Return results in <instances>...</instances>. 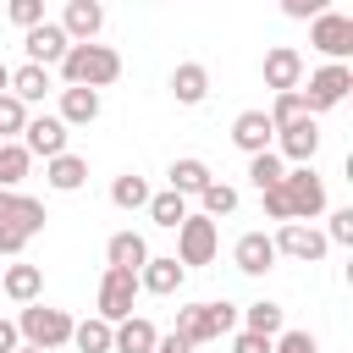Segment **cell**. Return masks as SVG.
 I'll list each match as a JSON object with an SVG mask.
<instances>
[{
    "label": "cell",
    "mask_w": 353,
    "mask_h": 353,
    "mask_svg": "<svg viewBox=\"0 0 353 353\" xmlns=\"http://www.w3.org/2000/svg\"><path fill=\"white\" fill-rule=\"evenodd\" d=\"M44 204L33 193H0V254H22L44 232Z\"/></svg>",
    "instance_id": "2"
},
{
    "label": "cell",
    "mask_w": 353,
    "mask_h": 353,
    "mask_svg": "<svg viewBox=\"0 0 353 353\" xmlns=\"http://www.w3.org/2000/svg\"><path fill=\"white\" fill-rule=\"evenodd\" d=\"M232 353H270V342L254 336V331H237V336H232Z\"/></svg>",
    "instance_id": "41"
},
{
    "label": "cell",
    "mask_w": 353,
    "mask_h": 353,
    "mask_svg": "<svg viewBox=\"0 0 353 353\" xmlns=\"http://www.w3.org/2000/svg\"><path fill=\"white\" fill-rule=\"evenodd\" d=\"M17 353H39V347H28V342H22V347H17Z\"/></svg>",
    "instance_id": "45"
},
{
    "label": "cell",
    "mask_w": 353,
    "mask_h": 353,
    "mask_svg": "<svg viewBox=\"0 0 353 353\" xmlns=\"http://www.w3.org/2000/svg\"><path fill=\"white\" fill-rule=\"evenodd\" d=\"M188 347H199V342H221V336H232L237 331V303H188V309H176V325H171Z\"/></svg>",
    "instance_id": "3"
},
{
    "label": "cell",
    "mask_w": 353,
    "mask_h": 353,
    "mask_svg": "<svg viewBox=\"0 0 353 353\" xmlns=\"http://www.w3.org/2000/svg\"><path fill=\"white\" fill-rule=\"evenodd\" d=\"M237 325H243V331H254V336H265V342H276V336L287 331V314H281V303L259 298V303L237 309Z\"/></svg>",
    "instance_id": "20"
},
{
    "label": "cell",
    "mask_w": 353,
    "mask_h": 353,
    "mask_svg": "<svg viewBox=\"0 0 353 353\" xmlns=\"http://www.w3.org/2000/svg\"><path fill=\"white\" fill-rule=\"evenodd\" d=\"M33 160H55V154H66V143H72V127L61 121V116H28V127H22V138H17Z\"/></svg>",
    "instance_id": "11"
},
{
    "label": "cell",
    "mask_w": 353,
    "mask_h": 353,
    "mask_svg": "<svg viewBox=\"0 0 353 353\" xmlns=\"http://www.w3.org/2000/svg\"><path fill=\"white\" fill-rule=\"evenodd\" d=\"M303 94V105H309V116H320V110H336L347 94H353V66H320V72H309V88H298Z\"/></svg>",
    "instance_id": "7"
},
{
    "label": "cell",
    "mask_w": 353,
    "mask_h": 353,
    "mask_svg": "<svg viewBox=\"0 0 353 353\" xmlns=\"http://www.w3.org/2000/svg\"><path fill=\"white\" fill-rule=\"evenodd\" d=\"M110 331H116V325H105V320L94 314V320H77V325H72V342H77V353H110Z\"/></svg>",
    "instance_id": "33"
},
{
    "label": "cell",
    "mask_w": 353,
    "mask_h": 353,
    "mask_svg": "<svg viewBox=\"0 0 353 353\" xmlns=\"http://www.w3.org/2000/svg\"><path fill=\"white\" fill-rule=\"evenodd\" d=\"M171 94H176V105H204L210 99V72L199 61H182L171 72Z\"/></svg>",
    "instance_id": "24"
},
{
    "label": "cell",
    "mask_w": 353,
    "mask_h": 353,
    "mask_svg": "<svg viewBox=\"0 0 353 353\" xmlns=\"http://www.w3.org/2000/svg\"><path fill=\"white\" fill-rule=\"evenodd\" d=\"M309 44H314L331 66H347V55H353V17L325 6V11L309 22Z\"/></svg>",
    "instance_id": "5"
},
{
    "label": "cell",
    "mask_w": 353,
    "mask_h": 353,
    "mask_svg": "<svg viewBox=\"0 0 353 353\" xmlns=\"http://www.w3.org/2000/svg\"><path fill=\"white\" fill-rule=\"evenodd\" d=\"M154 325L143 320V314H127L116 331H110V353H154Z\"/></svg>",
    "instance_id": "23"
},
{
    "label": "cell",
    "mask_w": 353,
    "mask_h": 353,
    "mask_svg": "<svg viewBox=\"0 0 353 353\" xmlns=\"http://www.w3.org/2000/svg\"><path fill=\"white\" fill-rule=\"evenodd\" d=\"M44 182L55 188V193H77L83 182H88V160L83 154H55V160H44Z\"/></svg>",
    "instance_id": "21"
},
{
    "label": "cell",
    "mask_w": 353,
    "mask_h": 353,
    "mask_svg": "<svg viewBox=\"0 0 353 353\" xmlns=\"http://www.w3.org/2000/svg\"><path fill=\"white\" fill-rule=\"evenodd\" d=\"M232 143H237L243 154H265V149H276V127H270V116H265V110H243V116L232 121Z\"/></svg>",
    "instance_id": "17"
},
{
    "label": "cell",
    "mask_w": 353,
    "mask_h": 353,
    "mask_svg": "<svg viewBox=\"0 0 353 353\" xmlns=\"http://www.w3.org/2000/svg\"><path fill=\"white\" fill-rule=\"evenodd\" d=\"M22 336H17V320H0V353H17Z\"/></svg>",
    "instance_id": "43"
},
{
    "label": "cell",
    "mask_w": 353,
    "mask_h": 353,
    "mask_svg": "<svg viewBox=\"0 0 353 353\" xmlns=\"http://www.w3.org/2000/svg\"><path fill=\"white\" fill-rule=\"evenodd\" d=\"M66 127H88L99 121V94L94 88H61V110H55Z\"/></svg>",
    "instance_id": "27"
},
{
    "label": "cell",
    "mask_w": 353,
    "mask_h": 353,
    "mask_svg": "<svg viewBox=\"0 0 353 353\" xmlns=\"http://www.w3.org/2000/svg\"><path fill=\"white\" fill-rule=\"evenodd\" d=\"M188 215H193V210H188V199H182V193H171V188H165V193H149V221H154V226L176 232Z\"/></svg>",
    "instance_id": "28"
},
{
    "label": "cell",
    "mask_w": 353,
    "mask_h": 353,
    "mask_svg": "<svg viewBox=\"0 0 353 353\" xmlns=\"http://www.w3.org/2000/svg\"><path fill=\"white\" fill-rule=\"evenodd\" d=\"M105 259H110V270H143V259H149V243H143V232H116L110 243H105Z\"/></svg>",
    "instance_id": "22"
},
{
    "label": "cell",
    "mask_w": 353,
    "mask_h": 353,
    "mask_svg": "<svg viewBox=\"0 0 353 353\" xmlns=\"http://www.w3.org/2000/svg\"><path fill=\"white\" fill-rule=\"evenodd\" d=\"M281 11H287V17H298V22H303V17H309V22H314V17H320V11H325V0H287V6H281Z\"/></svg>",
    "instance_id": "40"
},
{
    "label": "cell",
    "mask_w": 353,
    "mask_h": 353,
    "mask_svg": "<svg viewBox=\"0 0 353 353\" xmlns=\"http://www.w3.org/2000/svg\"><path fill=\"white\" fill-rule=\"evenodd\" d=\"M270 353H320V342H314V331H281L270 342Z\"/></svg>",
    "instance_id": "37"
},
{
    "label": "cell",
    "mask_w": 353,
    "mask_h": 353,
    "mask_svg": "<svg viewBox=\"0 0 353 353\" xmlns=\"http://www.w3.org/2000/svg\"><path fill=\"white\" fill-rule=\"evenodd\" d=\"M61 77H66V88H94L99 94L121 77V55L110 44H72L66 61H61Z\"/></svg>",
    "instance_id": "1"
},
{
    "label": "cell",
    "mask_w": 353,
    "mask_h": 353,
    "mask_svg": "<svg viewBox=\"0 0 353 353\" xmlns=\"http://www.w3.org/2000/svg\"><path fill=\"white\" fill-rule=\"evenodd\" d=\"M50 88H55V77H50L44 66H28V61H22V66H11V99H22V105H39Z\"/></svg>",
    "instance_id": "26"
},
{
    "label": "cell",
    "mask_w": 353,
    "mask_h": 353,
    "mask_svg": "<svg viewBox=\"0 0 353 353\" xmlns=\"http://www.w3.org/2000/svg\"><path fill=\"white\" fill-rule=\"evenodd\" d=\"M325 243H353V210H331V226H325Z\"/></svg>",
    "instance_id": "39"
},
{
    "label": "cell",
    "mask_w": 353,
    "mask_h": 353,
    "mask_svg": "<svg viewBox=\"0 0 353 353\" xmlns=\"http://www.w3.org/2000/svg\"><path fill=\"white\" fill-rule=\"evenodd\" d=\"M259 204H265V215H270V221H281V226L292 221V204H287V193H281V182H276V188H265V193H259Z\"/></svg>",
    "instance_id": "38"
},
{
    "label": "cell",
    "mask_w": 353,
    "mask_h": 353,
    "mask_svg": "<svg viewBox=\"0 0 353 353\" xmlns=\"http://www.w3.org/2000/svg\"><path fill=\"white\" fill-rule=\"evenodd\" d=\"M276 154L292 160V165H309V160L320 154V121L303 116L298 127H281V132H276Z\"/></svg>",
    "instance_id": "14"
},
{
    "label": "cell",
    "mask_w": 353,
    "mask_h": 353,
    "mask_svg": "<svg viewBox=\"0 0 353 353\" xmlns=\"http://www.w3.org/2000/svg\"><path fill=\"white\" fill-rule=\"evenodd\" d=\"M6 17L28 33V28H39V22H44V0H11V6H6Z\"/></svg>",
    "instance_id": "36"
},
{
    "label": "cell",
    "mask_w": 353,
    "mask_h": 353,
    "mask_svg": "<svg viewBox=\"0 0 353 353\" xmlns=\"http://www.w3.org/2000/svg\"><path fill=\"white\" fill-rule=\"evenodd\" d=\"M22 50H28V66H44V72H50V66H61V61H66V50H72V39L61 33V22H50V17H44L39 28H28V39H22Z\"/></svg>",
    "instance_id": "12"
},
{
    "label": "cell",
    "mask_w": 353,
    "mask_h": 353,
    "mask_svg": "<svg viewBox=\"0 0 353 353\" xmlns=\"http://www.w3.org/2000/svg\"><path fill=\"white\" fill-rule=\"evenodd\" d=\"M72 314L66 309H50V303H22V314H17V336L28 342V347H39V353H55V347H66L72 342Z\"/></svg>",
    "instance_id": "4"
},
{
    "label": "cell",
    "mask_w": 353,
    "mask_h": 353,
    "mask_svg": "<svg viewBox=\"0 0 353 353\" xmlns=\"http://www.w3.org/2000/svg\"><path fill=\"white\" fill-rule=\"evenodd\" d=\"M281 193H287V204H292V221L314 226V221L325 215V182L314 176V165H292V171L281 176Z\"/></svg>",
    "instance_id": "6"
},
{
    "label": "cell",
    "mask_w": 353,
    "mask_h": 353,
    "mask_svg": "<svg viewBox=\"0 0 353 353\" xmlns=\"http://www.w3.org/2000/svg\"><path fill=\"white\" fill-rule=\"evenodd\" d=\"M232 265H237L243 276H265V270L276 265V243H270L265 232H243V237L232 243Z\"/></svg>",
    "instance_id": "18"
},
{
    "label": "cell",
    "mask_w": 353,
    "mask_h": 353,
    "mask_svg": "<svg viewBox=\"0 0 353 353\" xmlns=\"http://www.w3.org/2000/svg\"><path fill=\"white\" fill-rule=\"evenodd\" d=\"M154 353H193V347H188L176 331H165V336H154Z\"/></svg>",
    "instance_id": "42"
},
{
    "label": "cell",
    "mask_w": 353,
    "mask_h": 353,
    "mask_svg": "<svg viewBox=\"0 0 353 353\" xmlns=\"http://www.w3.org/2000/svg\"><path fill=\"white\" fill-rule=\"evenodd\" d=\"M22 127H28V105L11 99V94H0V143H17Z\"/></svg>",
    "instance_id": "35"
},
{
    "label": "cell",
    "mask_w": 353,
    "mask_h": 353,
    "mask_svg": "<svg viewBox=\"0 0 353 353\" xmlns=\"http://www.w3.org/2000/svg\"><path fill=\"white\" fill-rule=\"evenodd\" d=\"M237 210V188L232 182H210L204 193H199V215L204 221H221V215H232Z\"/></svg>",
    "instance_id": "32"
},
{
    "label": "cell",
    "mask_w": 353,
    "mask_h": 353,
    "mask_svg": "<svg viewBox=\"0 0 353 353\" xmlns=\"http://www.w3.org/2000/svg\"><path fill=\"white\" fill-rule=\"evenodd\" d=\"M210 182H215V176H210V165H204L199 154H182V160H171V193H182V199H199Z\"/></svg>",
    "instance_id": "25"
},
{
    "label": "cell",
    "mask_w": 353,
    "mask_h": 353,
    "mask_svg": "<svg viewBox=\"0 0 353 353\" xmlns=\"http://www.w3.org/2000/svg\"><path fill=\"white\" fill-rule=\"evenodd\" d=\"M0 292H6L11 303H39L44 270H39V265H6V270H0Z\"/></svg>",
    "instance_id": "19"
},
{
    "label": "cell",
    "mask_w": 353,
    "mask_h": 353,
    "mask_svg": "<svg viewBox=\"0 0 353 353\" xmlns=\"http://www.w3.org/2000/svg\"><path fill=\"white\" fill-rule=\"evenodd\" d=\"M265 116H270V127H276V132H281V127H298V121H303V116H309V105H303V94H276V99H270V110H265Z\"/></svg>",
    "instance_id": "34"
},
{
    "label": "cell",
    "mask_w": 353,
    "mask_h": 353,
    "mask_svg": "<svg viewBox=\"0 0 353 353\" xmlns=\"http://www.w3.org/2000/svg\"><path fill=\"white\" fill-rule=\"evenodd\" d=\"M28 165H33V154L22 143H0V193H22Z\"/></svg>",
    "instance_id": "29"
},
{
    "label": "cell",
    "mask_w": 353,
    "mask_h": 353,
    "mask_svg": "<svg viewBox=\"0 0 353 353\" xmlns=\"http://www.w3.org/2000/svg\"><path fill=\"white\" fill-rule=\"evenodd\" d=\"M110 204H116V210H149V182H143L138 171L116 176V182H110Z\"/></svg>",
    "instance_id": "30"
},
{
    "label": "cell",
    "mask_w": 353,
    "mask_h": 353,
    "mask_svg": "<svg viewBox=\"0 0 353 353\" xmlns=\"http://www.w3.org/2000/svg\"><path fill=\"white\" fill-rule=\"evenodd\" d=\"M265 88H276V94H298L303 88V55L292 50V44H276V50H265Z\"/></svg>",
    "instance_id": "13"
},
{
    "label": "cell",
    "mask_w": 353,
    "mask_h": 353,
    "mask_svg": "<svg viewBox=\"0 0 353 353\" xmlns=\"http://www.w3.org/2000/svg\"><path fill=\"white\" fill-rule=\"evenodd\" d=\"M132 303H138V276L105 265V276H99V320L105 325H121L132 314Z\"/></svg>",
    "instance_id": "10"
},
{
    "label": "cell",
    "mask_w": 353,
    "mask_h": 353,
    "mask_svg": "<svg viewBox=\"0 0 353 353\" xmlns=\"http://www.w3.org/2000/svg\"><path fill=\"white\" fill-rule=\"evenodd\" d=\"M182 281H188V270H182L171 254H149L143 270H138V292H154V298H171Z\"/></svg>",
    "instance_id": "15"
},
{
    "label": "cell",
    "mask_w": 353,
    "mask_h": 353,
    "mask_svg": "<svg viewBox=\"0 0 353 353\" xmlns=\"http://www.w3.org/2000/svg\"><path fill=\"white\" fill-rule=\"evenodd\" d=\"M270 243H276V259L287 254V259H298V265H320V259H325V248H331V243H325V232H320V226H303V221L276 226V237H270Z\"/></svg>",
    "instance_id": "9"
},
{
    "label": "cell",
    "mask_w": 353,
    "mask_h": 353,
    "mask_svg": "<svg viewBox=\"0 0 353 353\" xmlns=\"http://www.w3.org/2000/svg\"><path fill=\"white\" fill-rule=\"evenodd\" d=\"M215 248H221V232H215V221H204V215H188L182 226H176V265L182 270H193V265H210L215 259Z\"/></svg>",
    "instance_id": "8"
},
{
    "label": "cell",
    "mask_w": 353,
    "mask_h": 353,
    "mask_svg": "<svg viewBox=\"0 0 353 353\" xmlns=\"http://www.w3.org/2000/svg\"><path fill=\"white\" fill-rule=\"evenodd\" d=\"M281 176H287V160H281L276 149H265V154H248V182H254L259 193H265V188H276Z\"/></svg>",
    "instance_id": "31"
},
{
    "label": "cell",
    "mask_w": 353,
    "mask_h": 353,
    "mask_svg": "<svg viewBox=\"0 0 353 353\" xmlns=\"http://www.w3.org/2000/svg\"><path fill=\"white\" fill-rule=\"evenodd\" d=\"M0 94H11V66L0 61Z\"/></svg>",
    "instance_id": "44"
},
{
    "label": "cell",
    "mask_w": 353,
    "mask_h": 353,
    "mask_svg": "<svg viewBox=\"0 0 353 353\" xmlns=\"http://www.w3.org/2000/svg\"><path fill=\"white\" fill-rule=\"evenodd\" d=\"M99 28H105V6H99V0H72V6L61 11V33H66L72 44H94Z\"/></svg>",
    "instance_id": "16"
}]
</instances>
